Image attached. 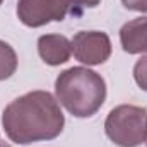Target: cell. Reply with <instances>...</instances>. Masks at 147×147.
Listing matches in <instances>:
<instances>
[{
	"mask_svg": "<svg viewBox=\"0 0 147 147\" xmlns=\"http://www.w3.org/2000/svg\"><path fill=\"white\" fill-rule=\"evenodd\" d=\"M65 116L48 91H31L5 106L2 127L5 135L21 146L53 140L63 132Z\"/></svg>",
	"mask_w": 147,
	"mask_h": 147,
	"instance_id": "6da1fadb",
	"label": "cell"
},
{
	"mask_svg": "<svg viewBox=\"0 0 147 147\" xmlns=\"http://www.w3.org/2000/svg\"><path fill=\"white\" fill-rule=\"evenodd\" d=\"M57 101L77 118H89L101 110L106 99V82L87 67H70L55 80Z\"/></svg>",
	"mask_w": 147,
	"mask_h": 147,
	"instance_id": "7a4b0ae2",
	"label": "cell"
},
{
	"mask_svg": "<svg viewBox=\"0 0 147 147\" xmlns=\"http://www.w3.org/2000/svg\"><path fill=\"white\" fill-rule=\"evenodd\" d=\"M99 3L101 0H19L17 17L28 28H41L53 21L62 22L69 14L80 16L84 9Z\"/></svg>",
	"mask_w": 147,
	"mask_h": 147,
	"instance_id": "3957f363",
	"label": "cell"
},
{
	"mask_svg": "<svg viewBox=\"0 0 147 147\" xmlns=\"http://www.w3.org/2000/svg\"><path fill=\"white\" fill-rule=\"evenodd\" d=\"M105 132L118 147H139L147 140V110L135 105H120L108 113Z\"/></svg>",
	"mask_w": 147,
	"mask_h": 147,
	"instance_id": "277c9868",
	"label": "cell"
},
{
	"mask_svg": "<svg viewBox=\"0 0 147 147\" xmlns=\"http://www.w3.org/2000/svg\"><path fill=\"white\" fill-rule=\"evenodd\" d=\"M74 57L86 65H101L111 57V39L103 31H80L72 38Z\"/></svg>",
	"mask_w": 147,
	"mask_h": 147,
	"instance_id": "5b68a950",
	"label": "cell"
},
{
	"mask_svg": "<svg viewBox=\"0 0 147 147\" xmlns=\"http://www.w3.org/2000/svg\"><path fill=\"white\" fill-rule=\"evenodd\" d=\"M38 53L46 65L67 63L72 55V43L63 34H43L38 38Z\"/></svg>",
	"mask_w": 147,
	"mask_h": 147,
	"instance_id": "8992f818",
	"label": "cell"
},
{
	"mask_svg": "<svg viewBox=\"0 0 147 147\" xmlns=\"http://www.w3.org/2000/svg\"><path fill=\"white\" fill-rule=\"evenodd\" d=\"M120 43L125 53H147V17H137L125 22L120 29Z\"/></svg>",
	"mask_w": 147,
	"mask_h": 147,
	"instance_id": "52a82bcc",
	"label": "cell"
},
{
	"mask_svg": "<svg viewBox=\"0 0 147 147\" xmlns=\"http://www.w3.org/2000/svg\"><path fill=\"white\" fill-rule=\"evenodd\" d=\"M17 70V55L16 50L0 39V80L12 77Z\"/></svg>",
	"mask_w": 147,
	"mask_h": 147,
	"instance_id": "ba28073f",
	"label": "cell"
},
{
	"mask_svg": "<svg viewBox=\"0 0 147 147\" xmlns=\"http://www.w3.org/2000/svg\"><path fill=\"white\" fill-rule=\"evenodd\" d=\"M134 79H135L137 86L147 92V55H144L140 60H137V63L134 67Z\"/></svg>",
	"mask_w": 147,
	"mask_h": 147,
	"instance_id": "9c48e42d",
	"label": "cell"
},
{
	"mask_svg": "<svg viewBox=\"0 0 147 147\" xmlns=\"http://www.w3.org/2000/svg\"><path fill=\"white\" fill-rule=\"evenodd\" d=\"M125 9L135 12H147V0H121Z\"/></svg>",
	"mask_w": 147,
	"mask_h": 147,
	"instance_id": "30bf717a",
	"label": "cell"
},
{
	"mask_svg": "<svg viewBox=\"0 0 147 147\" xmlns=\"http://www.w3.org/2000/svg\"><path fill=\"white\" fill-rule=\"evenodd\" d=\"M0 147H7V146H5V144H3V142H2V140H0Z\"/></svg>",
	"mask_w": 147,
	"mask_h": 147,
	"instance_id": "8fae6325",
	"label": "cell"
},
{
	"mask_svg": "<svg viewBox=\"0 0 147 147\" xmlns=\"http://www.w3.org/2000/svg\"><path fill=\"white\" fill-rule=\"evenodd\" d=\"M2 2H3V0H0V5H2Z\"/></svg>",
	"mask_w": 147,
	"mask_h": 147,
	"instance_id": "7c38bea8",
	"label": "cell"
},
{
	"mask_svg": "<svg viewBox=\"0 0 147 147\" xmlns=\"http://www.w3.org/2000/svg\"><path fill=\"white\" fill-rule=\"evenodd\" d=\"M146 144H147V140H146Z\"/></svg>",
	"mask_w": 147,
	"mask_h": 147,
	"instance_id": "4fadbf2b",
	"label": "cell"
}]
</instances>
